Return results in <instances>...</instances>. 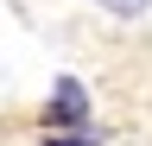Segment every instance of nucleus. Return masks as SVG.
<instances>
[{
	"label": "nucleus",
	"mask_w": 152,
	"mask_h": 146,
	"mask_svg": "<svg viewBox=\"0 0 152 146\" xmlns=\"http://www.w3.org/2000/svg\"><path fill=\"white\" fill-rule=\"evenodd\" d=\"M89 121H95V108L83 95V83H76V76H57L51 102H45V127H51V134H89Z\"/></svg>",
	"instance_id": "f257e3e1"
},
{
	"label": "nucleus",
	"mask_w": 152,
	"mask_h": 146,
	"mask_svg": "<svg viewBox=\"0 0 152 146\" xmlns=\"http://www.w3.org/2000/svg\"><path fill=\"white\" fill-rule=\"evenodd\" d=\"M38 146H102V140H95V134H51V127H45Z\"/></svg>",
	"instance_id": "f03ea898"
},
{
	"label": "nucleus",
	"mask_w": 152,
	"mask_h": 146,
	"mask_svg": "<svg viewBox=\"0 0 152 146\" xmlns=\"http://www.w3.org/2000/svg\"><path fill=\"white\" fill-rule=\"evenodd\" d=\"M95 7H108V13H121V19H140V13H152V0H95Z\"/></svg>",
	"instance_id": "7ed1b4c3"
}]
</instances>
